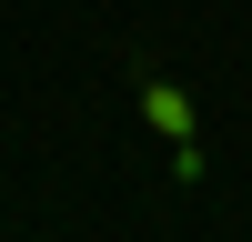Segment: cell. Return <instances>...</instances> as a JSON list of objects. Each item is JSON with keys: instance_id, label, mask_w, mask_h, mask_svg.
<instances>
[]
</instances>
